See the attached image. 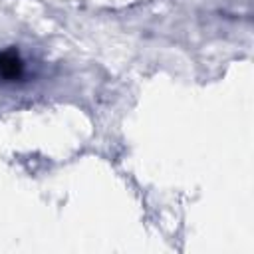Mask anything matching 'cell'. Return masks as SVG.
I'll use <instances>...</instances> for the list:
<instances>
[{
  "instance_id": "obj_1",
  "label": "cell",
  "mask_w": 254,
  "mask_h": 254,
  "mask_svg": "<svg viewBox=\"0 0 254 254\" xmlns=\"http://www.w3.org/2000/svg\"><path fill=\"white\" fill-rule=\"evenodd\" d=\"M22 71H24V64L14 50L0 52V77L12 81V79H18Z\"/></svg>"
}]
</instances>
